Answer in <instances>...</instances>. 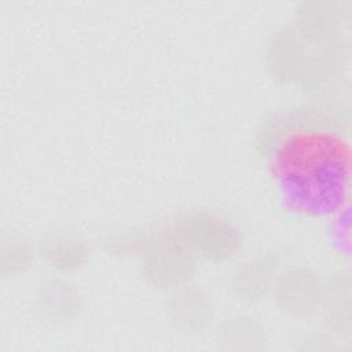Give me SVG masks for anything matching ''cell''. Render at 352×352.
<instances>
[{
  "label": "cell",
  "mask_w": 352,
  "mask_h": 352,
  "mask_svg": "<svg viewBox=\"0 0 352 352\" xmlns=\"http://www.w3.org/2000/svg\"><path fill=\"white\" fill-rule=\"evenodd\" d=\"M33 248L19 236H3L0 250V271L4 276L25 272L33 261Z\"/></svg>",
  "instance_id": "11"
},
{
  "label": "cell",
  "mask_w": 352,
  "mask_h": 352,
  "mask_svg": "<svg viewBox=\"0 0 352 352\" xmlns=\"http://www.w3.org/2000/svg\"><path fill=\"white\" fill-rule=\"evenodd\" d=\"M275 150L282 158V186L290 199L315 212L340 204L348 162L338 144L323 138H292Z\"/></svg>",
  "instance_id": "1"
},
{
  "label": "cell",
  "mask_w": 352,
  "mask_h": 352,
  "mask_svg": "<svg viewBox=\"0 0 352 352\" xmlns=\"http://www.w3.org/2000/svg\"><path fill=\"white\" fill-rule=\"evenodd\" d=\"M324 322L337 334L351 331V283L348 272L340 271L323 283L320 308Z\"/></svg>",
  "instance_id": "9"
},
{
  "label": "cell",
  "mask_w": 352,
  "mask_h": 352,
  "mask_svg": "<svg viewBox=\"0 0 352 352\" xmlns=\"http://www.w3.org/2000/svg\"><path fill=\"white\" fill-rule=\"evenodd\" d=\"M168 322L177 331L195 336L210 327L214 319V307L210 297L190 283L172 290L165 302Z\"/></svg>",
  "instance_id": "5"
},
{
  "label": "cell",
  "mask_w": 352,
  "mask_h": 352,
  "mask_svg": "<svg viewBox=\"0 0 352 352\" xmlns=\"http://www.w3.org/2000/svg\"><path fill=\"white\" fill-rule=\"evenodd\" d=\"M216 341L219 348L226 351H260L265 346L268 336L257 318L235 315L219 326Z\"/></svg>",
  "instance_id": "10"
},
{
  "label": "cell",
  "mask_w": 352,
  "mask_h": 352,
  "mask_svg": "<svg viewBox=\"0 0 352 352\" xmlns=\"http://www.w3.org/2000/svg\"><path fill=\"white\" fill-rule=\"evenodd\" d=\"M279 260L272 253H260L241 263L230 280L234 296L243 301H254L267 294L278 275Z\"/></svg>",
  "instance_id": "7"
},
{
  "label": "cell",
  "mask_w": 352,
  "mask_h": 352,
  "mask_svg": "<svg viewBox=\"0 0 352 352\" xmlns=\"http://www.w3.org/2000/svg\"><path fill=\"white\" fill-rule=\"evenodd\" d=\"M143 241H144V238L142 239L136 235L122 232V234H114V235L106 238L104 245H106V249L109 252L124 254V253H128L129 250H138L139 252Z\"/></svg>",
  "instance_id": "12"
},
{
  "label": "cell",
  "mask_w": 352,
  "mask_h": 352,
  "mask_svg": "<svg viewBox=\"0 0 352 352\" xmlns=\"http://www.w3.org/2000/svg\"><path fill=\"white\" fill-rule=\"evenodd\" d=\"M36 315L50 324H67L81 309L78 287L65 278H50L37 285L32 298Z\"/></svg>",
  "instance_id": "6"
},
{
  "label": "cell",
  "mask_w": 352,
  "mask_h": 352,
  "mask_svg": "<svg viewBox=\"0 0 352 352\" xmlns=\"http://www.w3.org/2000/svg\"><path fill=\"white\" fill-rule=\"evenodd\" d=\"M37 252L48 267L59 272L78 270L88 257L85 241L73 231H54L44 235Z\"/></svg>",
  "instance_id": "8"
},
{
  "label": "cell",
  "mask_w": 352,
  "mask_h": 352,
  "mask_svg": "<svg viewBox=\"0 0 352 352\" xmlns=\"http://www.w3.org/2000/svg\"><path fill=\"white\" fill-rule=\"evenodd\" d=\"M139 257L142 276L161 290L184 286L195 274L197 257L169 230L146 236Z\"/></svg>",
  "instance_id": "3"
},
{
  "label": "cell",
  "mask_w": 352,
  "mask_h": 352,
  "mask_svg": "<svg viewBox=\"0 0 352 352\" xmlns=\"http://www.w3.org/2000/svg\"><path fill=\"white\" fill-rule=\"evenodd\" d=\"M271 290L274 304L283 315L307 320L320 308L323 282L311 268L293 267L278 272Z\"/></svg>",
  "instance_id": "4"
},
{
  "label": "cell",
  "mask_w": 352,
  "mask_h": 352,
  "mask_svg": "<svg viewBox=\"0 0 352 352\" xmlns=\"http://www.w3.org/2000/svg\"><path fill=\"white\" fill-rule=\"evenodd\" d=\"M168 230L195 257L213 263L232 258L242 245V236L236 226L205 210L177 216Z\"/></svg>",
  "instance_id": "2"
}]
</instances>
